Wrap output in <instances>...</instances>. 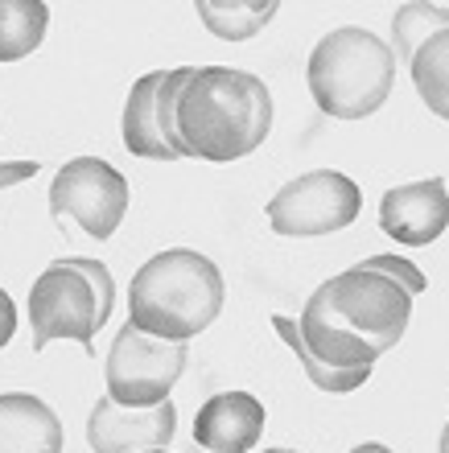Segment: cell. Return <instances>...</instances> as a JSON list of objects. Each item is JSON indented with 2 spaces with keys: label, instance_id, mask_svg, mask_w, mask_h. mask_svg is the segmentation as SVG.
<instances>
[{
  "label": "cell",
  "instance_id": "cell-25",
  "mask_svg": "<svg viewBox=\"0 0 449 453\" xmlns=\"http://www.w3.org/2000/svg\"><path fill=\"white\" fill-rule=\"evenodd\" d=\"M437 453H449V425L441 429V441H437Z\"/></svg>",
  "mask_w": 449,
  "mask_h": 453
},
{
  "label": "cell",
  "instance_id": "cell-3",
  "mask_svg": "<svg viewBox=\"0 0 449 453\" xmlns=\"http://www.w3.org/2000/svg\"><path fill=\"white\" fill-rule=\"evenodd\" d=\"M306 83L326 116L367 119L388 104L391 87H396V54L371 29L343 25L314 46Z\"/></svg>",
  "mask_w": 449,
  "mask_h": 453
},
{
  "label": "cell",
  "instance_id": "cell-6",
  "mask_svg": "<svg viewBox=\"0 0 449 453\" xmlns=\"http://www.w3.org/2000/svg\"><path fill=\"white\" fill-rule=\"evenodd\" d=\"M190 358V342H166L144 334L141 326H124L107 350V395L124 408H157L166 404L174 383L182 380Z\"/></svg>",
  "mask_w": 449,
  "mask_h": 453
},
{
  "label": "cell",
  "instance_id": "cell-12",
  "mask_svg": "<svg viewBox=\"0 0 449 453\" xmlns=\"http://www.w3.org/2000/svg\"><path fill=\"white\" fill-rule=\"evenodd\" d=\"M297 330H301V342L309 346V355L321 358L326 367L334 371H359V367H375L379 350L367 338L351 334L338 318H334L330 301L321 288H314L306 301V310L297 318Z\"/></svg>",
  "mask_w": 449,
  "mask_h": 453
},
{
  "label": "cell",
  "instance_id": "cell-4",
  "mask_svg": "<svg viewBox=\"0 0 449 453\" xmlns=\"http://www.w3.org/2000/svg\"><path fill=\"white\" fill-rule=\"evenodd\" d=\"M107 326L99 293L91 288L83 268L71 260H54L29 288V334L34 350H46L58 338H71L83 350H95V334Z\"/></svg>",
  "mask_w": 449,
  "mask_h": 453
},
{
  "label": "cell",
  "instance_id": "cell-18",
  "mask_svg": "<svg viewBox=\"0 0 449 453\" xmlns=\"http://www.w3.org/2000/svg\"><path fill=\"white\" fill-rule=\"evenodd\" d=\"M272 326H276V334H281L284 342H289V350H293V355L301 358V371L309 375V383H314L318 392H326V395L359 392V388L367 383V375H371V367H359V371H334V367H326L321 358H314V355H309V346L301 342V330H297L293 318L276 313V318H272Z\"/></svg>",
  "mask_w": 449,
  "mask_h": 453
},
{
  "label": "cell",
  "instance_id": "cell-2",
  "mask_svg": "<svg viewBox=\"0 0 449 453\" xmlns=\"http://www.w3.org/2000/svg\"><path fill=\"white\" fill-rule=\"evenodd\" d=\"M223 273L194 248L157 251L141 264V273L128 285V318L144 334L166 342L198 338L214 318L223 313Z\"/></svg>",
  "mask_w": 449,
  "mask_h": 453
},
{
  "label": "cell",
  "instance_id": "cell-5",
  "mask_svg": "<svg viewBox=\"0 0 449 453\" xmlns=\"http://www.w3.org/2000/svg\"><path fill=\"white\" fill-rule=\"evenodd\" d=\"M330 301L334 318L351 330V334L367 338L379 355H388L391 346L404 338L408 318H413V293L396 285L391 276L371 273V268H346V273L330 276L326 285H318Z\"/></svg>",
  "mask_w": 449,
  "mask_h": 453
},
{
  "label": "cell",
  "instance_id": "cell-27",
  "mask_svg": "<svg viewBox=\"0 0 449 453\" xmlns=\"http://www.w3.org/2000/svg\"><path fill=\"white\" fill-rule=\"evenodd\" d=\"M144 453H169V449H144Z\"/></svg>",
  "mask_w": 449,
  "mask_h": 453
},
{
  "label": "cell",
  "instance_id": "cell-16",
  "mask_svg": "<svg viewBox=\"0 0 449 453\" xmlns=\"http://www.w3.org/2000/svg\"><path fill=\"white\" fill-rule=\"evenodd\" d=\"M281 4H272V0H198V17L202 25L211 29L214 37H223V42H248L264 29V25L276 17Z\"/></svg>",
  "mask_w": 449,
  "mask_h": 453
},
{
  "label": "cell",
  "instance_id": "cell-10",
  "mask_svg": "<svg viewBox=\"0 0 449 453\" xmlns=\"http://www.w3.org/2000/svg\"><path fill=\"white\" fill-rule=\"evenodd\" d=\"M379 226L404 248H425L445 235L449 226V190L441 178H421L383 194Z\"/></svg>",
  "mask_w": 449,
  "mask_h": 453
},
{
  "label": "cell",
  "instance_id": "cell-14",
  "mask_svg": "<svg viewBox=\"0 0 449 453\" xmlns=\"http://www.w3.org/2000/svg\"><path fill=\"white\" fill-rule=\"evenodd\" d=\"M161 83H166V71H149L132 83L128 104H124V119H120V136H124V149L132 157H144V161H182L169 149L166 132H161V119H157V91H161Z\"/></svg>",
  "mask_w": 449,
  "mask_h": 453
},
{
  "label": "cell",
  "instance_id": "cell-26",
  "mask_svg": "<svg viewBox=\"0 0 449 453\" xmlns=\"http://www.w3.org/2000/svg\"><path fill=\"white\" fill-rule=\"evenodd\" d=\"M260 453H301V449H260Z\"/></svg>",
  "mask_w": 449,
  "mask_h": 453
},
{
  "label": "cell",
  "instance_id": "cell-8",
  "mask_svg": "<svg viewBox=\"0 0 449 453\" xmlns=\"http://www.w3.org/2000/svg\"><path fill=\"white\" fill-rule=\"evenodd\" d=\"M128 178L104 157H74L50 181V215L74 219L91 239H112L128 215Z\"/></svg>",
  "mask_w": 449,
  "mask_h": 453
},
{
  "label": "cell",
  "instance_id": "cell-22",
  "mask_svg": "<svg viewBox=\"0 0 449 453\" xmlns=\"http://www.w3.org/2000/svg\"><path fill=\"white\" fill-rule=\"evenodd\" d=\"M37 161H0V190H9V186H17V181L34 178L37 173Z\"/></svg>",
  "mask_w": 449,
  "mask_h": 453
},
{
  "label": "cell",
  "instance_id": "cell-21",
  "mask_svg": "<svg viewBox=\"0 0 449 453\" xmlns=\"http://www.w3.org/2000/svg\"><path fill=\"white\" fill-rule=\"evenodd\" d=\"M66 260H71L74 268H83V273H87L91 288L99 293V305H104V313L112 318V310H116V280H112V273H107L99 260H91V256H66Z\"/></svg>",
  "mask_w": 449,
  "mask_h": 453
},
{
  "label": "cell",
  "instance_id": "cell-17",
  "mask_svg": "<svg viewBox=\"0 0 449 453\" xmlns=\"http://www.w3.org/2000/svg\"><path fill=\"white\" fill-rule=\"evenodd\" d=\"M408 71H413V83L421 91V99H425V108L433 116L449 119V29L433 34L425 46L416 50Z\"/></svg>",
  "mask_w": 449,
  "mask_h": 453
},
{
  "label": "cell",
  "instance_id": "cell-11",
  "mask_svg": "<svg viewBox=\"0 0 449 453\" xmlns=\"http://www.w3.org/2000/svg\"><path fill=\"white\" fill-rule=\"evenodd\" d=\"M264 433V404L252 392H219L194 417V441L206 453H252Z\"/></svg>",
  "mask_w": 449,
  "mask_h": 453
},
{
  "label": "cell",
  "instance_id": "cell-23",
  "mask_svg": "<svg viewBox=\"0 0 449 453\" xmlns=\"http://www.w3.org/2000/svg\"><path fill=\"white\" fill-rule=\"evenodd\" d=\"M12 334H17V305H12V297L0 288V350L12 342Z\"/></svg>",
  "mask_w": 449,
  "mask_h": 453
},
{
  "label": "cell",
  "instance_id": "cell-7",
  "mask_svg": "<svg viewBox=\"0 0 449 453\" xmlns=\"http://www.w3.org/2000/svg\"><path fill=\"white\" fill-rule=\"evenodd\" d=\"M359 211H363V190L355 178H346L338 169L301 173L289 186H281L272 194V203L264 206L272 231L293 239H318L343 231L359 219Z\"/></svg>",
  "mask_w": 449,
  "mask_h": 453
},
{
  "label": "cell",
  "instance_id": "cell-15",
  "mask_svg": "<svg viewBox=\"0 0 449 453\" xmlns=\"http://www.w3.org/2000/svg\"><path fill=\"white\" fill-rule=\"evenodd\" d=\"M50 29L46 0H0V62L29 58Z\"/></svg>",
  "mask_w": 449,
  "mask_h": 453
},
{
  "label": "cell",
  "instance_id": "cell-1",
  "mask_svg": "<svg viewBox=\"0 0 449 453\" xmlns=\"http://www.w3.org/2000/svg\"><path fill=\"white\" fill-rule=\"evenodd\" d=\"M178 141L186 157L227 165L256 153L272 132L268 87L236 66H194L174 111Z\"/></svg>",
  "mask_w": 449,
  "mask_h": 453
},
{
  "label": "cell",
  "instance_id": "cell-9",
  "mask_svg": "<svg viewBox=\"0 0 449 453\" xmlns=\"http://www.w3.org/2000/svg\"><path fill=\"white\" fill-rule=\"evenodd\" d=\"M178 433V408L174 400L157 408H124L112 395L95 400L87 417V445L95 453H144V449H169Z\"/></svg>",
  "mask_w": 449,
  "mask_h": 453
},
{
  "label": "cell",
  "instance_id": "cell-13",
  "mask_svg": "<svg viewBox=\"0 0 449 453\" xmlns=\"http://www.w3.org/2000/svg\"><path fill=\"white\" fill-rule=\"evenodd\" d=\"M62 420L42 395H0V453H62Z\"/></svg>",
  "mask_w": 449,
  "mask_h": 453
},
{
  "label": "cell",
  "instance_id": "cell-20",
  "mask_svg": "<svg viewBox=\"0 0 449 453\" xmlns=\"http://www.w3.org/2000/svg\"><path fill=\"white\" fill-rule=\"evenodd\" d=\"M359 268H371V273L391 276V280H396V285H404L413 297L429 288V276L421 273L413 260H404V256H367V260H359Z\"/></svg>",
  "mask_w": 449,
  "mask_h": 453
},
{
  "label": "cell",
  "instance_id": "cell-19",
  "mask_svg": "<svg viewBox=\"0 0 449 453\" xmlns=\"http://www.w3.org/2000/svg\"><path fill=\"white\" fill-rule=\"evenodd\" d=\"M441 29H449V9H441V4H404L391 17V54H396V62H413L416 50Z\"/></svg>",
  "mask_w": 449,
  "mask_h": 453
},
{
  "label": "cell",
  "instance_id": "cell-24",
  "mask_svg": "<svg viewBox=\"0 0 449 453\" xmlns=\"http://www.w3.org/2000/svg\"><path fill=\"white\" fill-rule=\"evenodd\" d=\"M351 453H391L388 445H379V441H363V445H355Z\"/></svg>",
  "mask_w": 449,
  "mask_h": 453
}]
</instances>
